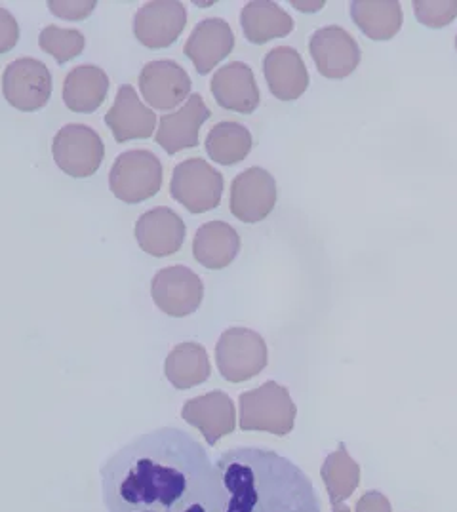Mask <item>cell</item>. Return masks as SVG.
<instances>
[{
	"instance_id": "6da1fadb",
	"label": "cell",
	"mask_w": 457,
	"mask_h": 512,
	"mask_svg": "<svg viewBox=\"0 0 457 512\" xmlns=\"http://www.w3.org/2000/svg\"><path fill=\"white\" fill-rule=\"evenodd\" d=\"M107 512H219L218 469L204 446L179 429L141 434L101 467Z\"/></svg>"
},
{
	"instance_id": "7a4b0ae2",
	"label": "cell",
	"mask_w": 457,
	"mask_h": 512,
	"mask_svg": "<svg viewBox=\"0 0 457 512\" xmlns=\"http://www.w3.org/2000/svg\"><path fill=\"white\" fill-rule=\"evenodd\" d=\"M219 512H322L311 478L294 461L265 448H233L214 463Z\"/></svg>"
},
{
	"instance_id": "3957f363",
	"label": "cell",
	"mask_w": 457,
	"mask_h": 512,
	"mask_svg": "<svg viewBox=\"0 0 457 512\" xmlns=\"http://www.w3.org/2000/svg\"><path fill=\"white\" fill-rule=\"evenodd\" d=\"M240 429L286 436L294 431L298 408L288 393L275 381L240 394Z\"/></svg>"
},
{
	"instance_id": "277c9868",
	"label": "cell",
	"mask_w": 457,
	"mask_h": 512,
	"mask_svg": "<svg viewBox=\"0 0 457 512\" xmlns=\"http://www.w3.org/2000/svg\"><path fill=\"white\" fill-rule=\"evenodd\" d=\"M109 187L126 204H140L155 197L162 187L159 157L147 149L122 153L109 172Z\"/></svg>"
},
{
	"instance_id": "5b68a950",
	"label": "cell",
	"mask_w": 457,
	"mask_h": 512,
	"mask_svg": "<svg viewBox=\"0 0 457 512\" xmlns=\"http://www.w3.org/2000/svg\"><path fill=\"white\" fill-rule=\"evenodd\" d=\"M223 176L199 157L187 158L174 168L170 195L191 214L216 210L223 195Z\"/></svg>"
},
{
	"instance_id": "8992f818",
	"label": "cell",
	"mask_w": 457,
	"mask_h": 512,
	"mask_svg": "<svg viewBox=\"0 0 457 512\" xmlns=\"http://www.w3.org/2000/svg\"><path fill=\"white\" fill-rule=\"evenodd\" d=\"M219 374L229 383H242L261 374L267 366L265 339L248 328H229L216 345Z\"/></svg>"
},
{
	"instance_id": "52a82bcc",
	"label": "cell",
	"mask_w": 457,
	"mask_h": 512,
	"mask_svg": "<svg viewBox=\"0 0 457 512\" xmlns=\"http://www.w3.org/2000/svg\"><path fill=\"white\" fill-rule=\"evenodd\" d=\"M52 157L71 178H90L100 170L105 145L100 134L86 124H67L54 136Z\"/></svg>"
},
{
	"instance_id": "ba28073f",
	"label": "cell",
	"mask_w": 457,
	"mask_h": 512,
	"mask_svg": "<svg viewBox=\"0 0 457 512\" xmlns=\"http://www.w3.org/2000/svg\"><path fill=\"white\" fill-rule=\"evenodd\" d=\"M52 73L35 58L12 61L2 73V94L6 101L23 113L46 107L52 98Z\"/></svg>"
},
{
	"instance_id": "9c48e42d",
	"label": "cell",
	"mask_w": 457,
	"mask_h": 512,
	"mask_svg": "<svg viewBox=\"0 0 457 512\" xmlns=\"http://www.w3.org/2000/svg\"><path fill=\"white\" fill-rule=\"evenodd\" d=\"M151 297L164 315L183 318L199 311L204 284L189 267L172 265L153 276Z\"/></svg>"
},
{
	"instance_id": "30bf717a",
	"label": "cell",
	"mask_w": 457,
	"mask_h": 512,
	"mask_svg": "<svg viewBox=\"0 0 457 512\" xmlns=\"http://www.w3.org/2000/svg\"><path fill=\"white\" fill-rule=\"evenodd\" d=\"M309 52L317 65L318 73L326 79H347L357 71L360 63V46L343 27L328 25L313 33Z\"/></svg>"
},
{
	"instance_id": "8fae6325",
	"label": "cell",
	"mask_w": 457,
	"mask_h": 512,
	"mask_svg": "<svg viewBox=\"0 0 457 512\" xmlns=\"http://www.w3.org/2000/svg\"><path fill=\"white\" fill-rule=\"evenodd\" d=\"M277 204V181L263 168H248L231 183L229 208L242 223H259Z\"/></svg>"
},
{
	"instance_id": "7c38bea8",
	"label": "cell",
	"mask_w": 457,
	"mask_h": 512,
	"mask_svg": "<svg viewBox=\"0 0 457 512\" xmlns=\"http://www.w3.org/2000/svg\"><path fill=\"white\" fill-rule=\"evenodd\" d=\"M187 25V10L178 0H153L141 6L134 18V35L145 48L172 46Z\"/></svg>"
},
{
	"instance_id": "4fadbf2b",
	"label": "cell",
	"mask_w": 457,
	"mask_h": 512,
	"mask_svg": "<svg viewBox=\"0 0 457 512\" xmlns=\"http://www.w3.org/2000/svg\"><path fill=\"white\" fill-rule=\"evenodd\" d=\"M191 86V77L178 61H151L141 69V96L157 111L176 109L189 99Z\"/></svg>"
},
{
	"instance_id": "5bb4252c",
	"label": "cell",
	"mask_w": 457,
	"mask_h": 512,
	"mask_svg": "<svg viewBox=\"0 0 457 512\" xmlns=\"http://www.w3.org/2000/svg\"><path fill=\"white\" fill-rule=\"evenodd\" d=\"M183 421L199 429L210 446H216L219 440L233 433L237 427L235 402L229 394L214 391L191 398L181 410Z\"/></svg>"
},
{
	"instance_id": "9a60e30c",
	"label": "cell",
	"mask_w": 457,
	"mask_h": 512,
	"mask_svg": "<svg viewBox=\"0 0 457 512\" xmlns=\"http://www.w3.org/2000/svg\"><path fill=\"white\" fill-rule=\"evenodd\" d=\"M212 117L200 94H193L176 113L160 117L155 139L168 155H178L183 149H193L200 141V128Z\"/></svg>"
},
{
	"instance_id": "2e32d148",
	"label": "cell",
	"mask_w": 457,
	"mask_h": 512,
	"mask_svg": "<svg viewBox=\"0 0 457 512\" xmlns=\"http://www.w3.org/2000/svg\"><path fill=\"white\" fill-rule=\"evenodd\" d=\"M136 240L145 254L168 257L178 254L187 237L183 219L170 208H153L138 219L134 229Z\"/></svg>"
},
{
	"instance_id": "e0dca14e",
	"label": "cell",
	"mask_w": 457,
	"mask_h": 512,
	"mask_svg": "<svg viewBox=\"0 0 457 512\" xmlns=\"http://www.w3.org/2000/svg\"><path fill=\"white\" fill-rule=\"evenodd\" d=\"M210 90L221 109L240 115L254 113L261 101L254 71L242 61H233L216 71L210 80Z\"/></svg>"
},
{
	"instance_id": "ac0fdd59",
	"label": "cell",
	"mask_w": 457,
	"mask_h": 512,
	"mask_svg": "<svg viewBox=\"0 0 457 512\" xmlns=\"http://www.w3.org/2000/svg\"><path fill=\"white\" fill-rule=\"evenodd\" d=\"M105 124L117 143L132 139H149L157 128V115L140 98L134 86L124 84L117 92L113 107L105 115Z\"/></svg>"
},
{
	"instance_id": "d6986e66",
	"label": "cell",
	"mask_w": 457,
	"mask_h": 512,
	"mask_svg": "<svg viewBox=\"0 0 457 512\" xmlns=\"http://www.w3.org/2000/svg\"><path fill=\"white\" fill-rule=\"evenodd\" d=\"M235 48V33L221 18H206L193 29L185 42V56L193 61L200 75H208Z\"/></svg>"
},
{
	"instance_id": "ffe728a7",
	"label": "cell",
	"mask_w": 457,
	"mask_h": 512,
	"mask_svg": "<svg viewBox=\"0 0 457 512\" xmlns=\"http://www.w3.org/2000/svg\"><path fill=\"white\" fill-rule=\"evenodd\" d=\"M263 75L271 94L280 101H296L309 88V71L298 50L273 48L263 60Z\"/></svg>"
},
{
	"instance_id": "44dd1931",
	"label": "cell",
	"mask_w": 457,
	"mask_h": 512,
	"mask_svg": "<svg viewBox=\"0 0 457 512\" xmlns=\"http://www.w3.org/2000/svg\"><path fill=\"white\" fill-rule=\"evenodd\" d=\"M109 94V77L98 65H79L63 80V103L73 113H96Z\"/></svg>"
},
{
	"instance_id": "7402d4cb",
	"label": "cell",
	"mask_w": 457,
	"mask_h": 512,
	"mask_svg": "<svg viewBox=\"0 0 457 512\" xmlns=\"http://www.w3.org/2000/svg\"><path fill=\"white\" fill-rule=\"evenodd\" d=\"M239 252V233L223 221L204 223L193 238V256L202 267L210 271L229 267Z\"/></svg>"
},
{
	"instance_id": "603a6c76",
	"label": "cell",
	"mask_w": 457,
	"mask_h": 512,
	"mask_svg": "<svg viewBox=\"0 0 457 512\" xmlns=\"http://www.w3.org/2000/svg\"><path fill=\"white\" fill-rule=\"evenodd\" d=\"M240 27L248 42L265 44L288 37L294 31V20L275 2L252 0L240 12Z\"/></svg>"
},
{
	"instance_id": "cb8c5ba5",
	"label": "cell",
	"mask_w": 457,
	"mask_h": 512,
	"mask_svg": "<svg viewBox=\"0 0 457 512\" xmlns=\"http://www.w3.org/2000/svg\"><path fill=\"white\" fill-rule=\"evenodd\" d=\"M351 20L372 40H391L402 29V6L397 0H355L351 2Z\"/></svg>"
},
{
	"instance_id": "d4e9b609",
	"label": "cell",
	"mask_w": 457,
	"mask_h": 512,
	"mask_svg": "<svg viewBox=\"0 0 457 512\" xmlns=\"http://www.w3.org/2000/svg\"><path fill=\"white\" fill-rule=\"evenodd\" d=\"M212 374L210 358L206 349L199 343H179L164 362V375L166 379L179 389L187 391L206 383Z\"/></svg>"
},
{
	"instance_id": "484cf974",
	"label": "cell",
	"mask_w": 457,
	"mask_h": 512,
	"mask_svg": "<svg viewBox=\"0 0 457 512\" xmlns=\"http://www.w3.org/2000/svg\"><path fill=\"white\" fill-rule=\"evenodd\" d=\"M252 134L240 122H219L204 141L206 153L221 166L239 164L252 151Z\"/></svg>"
},
{
	"instance_id": "4316f807",
	"label": "cell",
	"mask_w": 457,
	"mask_h": 512,
	"mask_svg": "<svg viewBox=\"0 0 457 512\" xmlns=\"http://www.w3.org/2000/svg\"><path fill=\"white\" fill-rule=\"evenodd\" d=\"M320 473L332 505H341L355 493L360 484V467L347 453L345 444H339L338 450L326 457Z\"/></svg>"
},
{
	"instance_id": "83f0119b",
	"label": "cell",
	"mask_w": 457,
	"mask_h": 512,
	"mask_svg": "<svg viewBox=\"0 0 457 512\" xmlns=\"http://www.w3.org/2000/svg\"><path fill=\"white\" fill-rule=\"evenodd\" d=\"M39 46L42 52L52 56L60 65L79 58L84 52L86 39L77 29H63L58 25H48L40 31Z\"/></svg>"
},
{
	"instance_id": "f1b7e54d",
	"label": "cell",
	"mask_w": 457,
	"mask_h": 512,
	"mask_svg": "<svg viewBox=\"0 0 457 512\" xmlns=\"http://www.w3.org/2000/svg\"><path fill=\"white\" fill-rule=\"evenodd\" d=\"M414 14L421 25L442 29L456 20L457 0H416Z\"/></svg>"
},
{
	"instance_id": "f546056e",
	"label": "cell",
	"mask_w": 457,
	"mask_h": 512,
	"mask_svg": "<svg viewBox=\"0 0 457 512\" xmlns=\"http://www.w3.org/2000/svg\"><path fill=\"white\" fill-rule=\"evenodd\" d=\"M98 6L96 0H84V2H75V0H50L48 8L52 10L54 16H58L61 20H84L88 18L94 8Z\"/></svg>"
},
{
	"instance_id": "4dcf8cb0",
	"label": "cell",
	"mask_w": 457,
	"mask_h": 512,
	"mask_svg": "<svg viewBox=\"0 0 457 512\" xmlns=\"http://www.w3.org/2000/svg\"><path fill=\"white\" fill-rule=\"evenodd\" d=\"M18 40H20L18 21L6 8H0V54L14 50Z\"/></svg>"
},
{
	"instance_id": "1f68e13d",
	"label": "cell",
	"mask_w": 457,
	"mask_h": 512,
	"mask_svg": "<svg viewBox=\"0 0 457 512\" xmlns=\"http://www.w3.org/2000/svg\"><path fill=\"white\" fill-rule=\"evenodd\" d=\"M355 512H393V509L383 493L366 492L358 499Z\"/></svg>"
},
{
	"instance_id": "d6a6232c",
	"label": "cell",
	"mask_w": 457,
	"mask_h": 512,
	"mask_svg": "<svg viewBox=\"0 0 457 512\" xmlns=\"http://www.w3.org/2000/svg\"><path fill=\"white\" fill-rule=\"evenodd\" d=\"M296 8H301L299 12H317L320 10L322 6H324V2L320 0V2H315V4H309V2H292Z\"/></svg>"
},
{
	"instance_id": "836d02e7",
	"label": "cell",
	"mask_w": 457,
	"mask_h": 512,
	"mask_svg": "<svg viewBox=\"0 0 457 512\" xmlns=\"http://www.w3.org/2000/svg\"><path fill=\"white\" fill-rule=\"evenodd\" d=\"M334 512H351L347 507H343V505H334Z\"/></svg>"
},
{
	"instance_id": "e575fe53",
	"label": "cell",
	"mask_w": 457,
	"mask_h": 512,
	"mask_svg": "<svg viewBox=\"0 0 457 512\" xmlns=\"http://www.w3.org/2000/svg\"><path fill=\"white\" fill-rule=\"evenodd\" d=\"M456 50H457V35H456Z\"/></svg>"
}]
</instances>
